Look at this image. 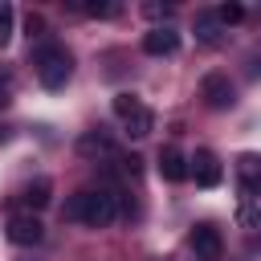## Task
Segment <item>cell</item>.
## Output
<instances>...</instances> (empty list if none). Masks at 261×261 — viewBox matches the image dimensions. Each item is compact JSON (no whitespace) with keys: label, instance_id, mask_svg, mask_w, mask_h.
Wrapping results in <instances>:
<instances>
[{"label":"cell","instance_id":"6da1fadb","mask_svg":"<svg viewBox=\"0 0 261 261\" xmlns=\"http://www.w3.org/2000/svg\"><path fill=\"white\" fill-rule=\"evenodd\" d=\"M65 220H82L86 228H110L118 220V196L98 188V192H77L65 208H61Z\"/></svg>","mask_w":261,"mask_h":261},{"label":"cell","instance_id":"7a4b0ae2","mask_svg":"<svg viewBox=\"0 0 261 261\" xmlns=\"http://www.w3.org/2000/svg\"><path fill=\"white\" fill-rule=\"evenodd\" d=\"M33 65H37V82H41L45 90H61V86L69 82V73H73V57H69V49L57 45V41H45V45L33 53Z\"/></svg>","mask_w":261,"mask_h":261},{"label":"cell","instance_id":"3957f363","mask_svg":"<svg viewBox=\"0 0 261 261\" xmlns=\"http://www.w3.org/2000/svg\"><path fill=\"white\" fill-rule=\"evenodd\" d=\"M114 114L122 118V126H126L130 139H143V135L155 130V114H151V106H143L135 94H114Z\"/></svg>","mask_w":261,"mask_h":261},{"label":"cell","instance_id":"277c9868","mask_svg":"<svg viewBox=\"0 0 261 261\" xmlns=\"http://www.w3.org/2000/svg\"><path fill=\"white\" fill-rule=\"evenodd\" d=\"M4 237L12 241V245H41L45 241V224L33 216V212H16L12 220H8V228H4Z\"/></svg>","mask_w":261,"mask_h":261},{"label":"cell","instance_id":"5b68a950","mask_svg":"<svg viewBox=\"0 0 261 261\" xmlns=\"http://www.w3.org/2000/svg\"><path fill=\"white\" fill-rule=\"evenodd\" d=\"M188 241L196 249V261H220V253H224V237L216 224H196Z\"/></svg>","mask_w":261,"mask_h":261},{"label":"cell","instance_id":"8992f818","mask_svg":"<svg viewBox=\"0 0 261 261\" xmlns=\"http://www.w3.org/2000/svg\"><path fill=\"white\" fill-rule=\"evenodd\" d=\"M200 94H204V102H208L212 110H228V106L237 102V90H232V82H228L224 73H204Z\"/></svg>","mask_w":261,"mask_h":261},{"label":"cell","instance_id":"52a82bcc","mask_svg":"<svg viewBox=\"0 0 261 261\" xmlns=\"http://www.w3.org/2000/svg\"><path fill=\"white\" fill-rule=\"evenodd\" d=\"M179 49V33L171 29V24H155L151 33H143V53H151V57H171Z\"/></svg>","mask_w":261,"mask_h":261},{"label":"cell","instance_id":"ba28073f","mask_svg":"<svg viewBox=\"0 0 261 261\" xmlns=\"http://www.w3.org/2000/svg\"><path fill=\"white\" fill-rule=\"evenodd\" d=\"M192 175H196L200 188H216V184L224 179V167H220V159H216L212 151H196V155H192Z\"/></svg>","mask_w":261,"mask_h":261},{"label":"cell","instance_id":"9c48e42d","mask_svg":"<svg viewBox=\"0 0 261 261\" xmlns=\"http://www.w3.org/2000/svg\"><path fill=\"white\" fill-rule=\"evenodd\" d=\"M159 175H163L167 184H184V179L192 175V167H188V159H184L175 147H163V151H159Z\"/></svg>","mask_w":261,"mask_h":261},{"label":"cell","instance_id":"30bf717a","mask_svg":"<svg viewBox=\"0 0 261 261\" xmlns=\"http://www.w3.org/2000/svg\"><path fill=\"white\" fill-rule=\"evenodd\" d=\"M49 200H53V184H49V179H33V184H24V188H20V196H16V204H24L29 212L45 208Z\"/></svg>","mask_w":261,"mask_h":261},{"label":"cell","instance_id":"8fae6325","mask_svg":"<svg viewBox=\"0 0 261 261\" xmlns=\"http://www.w3.org/2000/svg\"><path fill=\"white\" fill-rule=\"evenodd\" d=\"M77 151L90 159V155H114V143L106 139V135H98V130H90V135H82L77 139Z\"/></svg>","mask_w":261,"mask_h":261},{"label":"cell","instance_id":"7c38bea8","mask_svg":"<svg viewBox=\"0 0 261 261\" xmlns=\"http://www.w3.org/2000/svg\"><path fill=\"white\" fill-rule=\"evenodd\" d=\"M196 37L204 45H220V20H216V12H200L196 16Z\"/></svg>","mask_w":261,"mask_h":261},{"label":"cell","instance_id":"4fadbf2b","mask_svg":"<svg viewBox=\"0 0 261 261\" xmlns=\"http://www.w3.org/2000/svg\"><path fill=\"white\" fill-rule=\"evenodd\" d=\"M237 171H241V179H245V188H253V184H261V155H241L237 159Z\"/></svg>","mask_w":261,"mask_h":261},{"label":"cell","instance_id":"5bb4252c","mask_svg":"<svg viewBox=\"0 0 261 261\" xmlns=\"http://www.w3.org/2000/svg\"><path fill=\"white\" fill-rule=\"evenodd\" d=\"M241 16H245L241 4H220V8H216V20H220V24H237Z\"/></svg>","mask_w":261,"mask_h":261},{"label":"cell","instance_id":"9a60e30c","mask_svg":"<svg viewBox=\"0 0 261 261\" xmlns=\"http://www.w3.org/2000/svg\"><path fill=\"white\" fill-rule=\"evenodd\" d=\"M8 37H12V8L0 4V49L8 45Z\"/></svg>","mask_w":261,"mask_h":261},{"label":"cell","instance_id":"2e32d148","mask_svg":"<svg viewBox=\"0 0 261 261\" xmlns=\"http://www.w3.org/2000/svg\"><path fill=\"white\" fill-rule=\"evenodd\" d=\"M86 12H90V16H114L118 4H86Z\"/></svg>","mask_w":261,"mask_h":261},{"label":"cell","instance_id":"e0dca14e","mask_svg":"<svg viewBox=\"0 0 261 261\" xmlns=\"http://www.w3.org/2000/svg\"><path fill=\"white\" fill-rule=\"evenodd\" d=\"M147 16H167V4H143Z\"/></svg>","mask_w":261,"mask_h":261},{"label":"cell","instance_id":"ac0fdd59","mask_svg":"<svg viewBox=\"0 0 261 261\" xmlns=\"http://www.w3.org/2000/svg\"><path fill=\"white\" fill-rule=\"evenodd\" d=\"M41 29H45V20L41 16H29V37H41Z\"/></svg>","mask_w":261,"mask_h":261}]
</instances>
